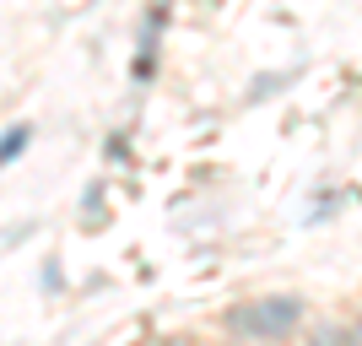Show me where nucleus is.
I'll list each match as a JSON object with an SVG mask.
<instances>
[{"mask_svg":"<svg viewBox=\"0 0 362 346\" xmlns=\"http://www.w3.org/2000/svg\"><path fill=\"white\" fill-rule=\"evenodd\" d=\"M308 319V303L298 292H259V298H243L233 308H222V335L233 341H292Z\"/></svg>","mask_w":362,"mask_h":346,"instance_id":"1","label":"nucleus"},{"mask_svg":"<svg viewBox=\"0 0 362 346\" xmlns=\"http://www.w3.org/2000/svg\"><path fill=\"white\" fill-rule=\"evenodd\" d=\"M28 146H33V125H6V136H0V168H11Z\"/></svg>","mask_w":362,"mask_h":346,"instance_id":"2","label":"nucleus"},{"mask_svg":"<svg viewBox=\"0 0 362 346\" xmlns=\"http://www.w3.org/2000/svg\"><path fill=\"white\" fill-rule=\"evenodd\" d=\"M346 325H351V341H362V314H357V319H346Z\"/></svg>","mask_w":362,"mask_h":346,"instance_id":"3","label":"nucleus"}]
</instances>
